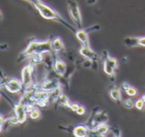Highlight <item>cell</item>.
Returning <instances> with one entry per match:
<instances>
[{"instance_id":"f1b7e54d","label":"cell","mask_w":145,"mask_h":137,"mask_svg":"<svg viewBox=\"0 0 145 137\" xmlns=\"http://www.w3.org/2000/svg\"><path fill=\"white\" fill-rule=\"evenodd\" d=\"M138 43L140 46L145 47V37H140L138 40Z\"/></svg>"},{"instance_id":"cb8c5ba5","label":"cell","mask_w":145,"mask_h":137,"mask_svg":"<svg viewBox=\"0 0 145 137\" xmlns=\"http://www.w3.org/2000/svg\"><path fill=\"white\" fill-rule=\"evenodd\" d=\"M135 107H136L137 109L142 110V109L144 108V100H143V99L138 100V101H136V103H135Z\"/></svg>"},{"instance_id":"4dcf8cb0","label":"cell","mask_w":145,"mask_h":137,"mask_svg":"<svg viewBox=\"0 0 145 137\" xmlns=\"http://www.w3.org/2000/svg\"><path fill=\"white\" fill-rule=\"evenodd\" d=\"M87 3H88V4L92 5V4H94V3H96V0H88Z\"/></svg>"},{"instance_id":"4fadbf2b","label":"cell","mask_w":145,"mask_h":137,"mask_svg":"<svg viewBox=\"0 0 145 137\" xmlns=\"http://www.w3.org/2000/svg\"><path fill=\"white\" fill-rule=\"evenodd\" d=\"M95 135L98 136H105L109 131H110V127L105 124H99L95 126V129L92 130Z\"/></svg>"},{"instance_id":"d6986e66","label":"cell","mask_w":145,"mask_h":137,"mask_svg":"<svg viewBox=\"0 0 145 137\" xmlns=\"http://www.w3.org/2000/svg\"><path fill=\"white\" fill-rule=\"evenodd\" d=\"M31 64H32V65H37V64H39V63L44 61L43 54H35V55H31Z\"/></svg>"},{"instance_id":"30bf717a","label":"cell","mask_w":145,"mask_h":137,"mask_svg":"<svg viewBox=\"0 0 145 137\" xmlns=\"http://www.w3.org/2000/svg\"><path fill=\"white\" fill-rule=\"evenodd\" d=\"M80 54L85 57L86 59H88V60H91V61H97L99 56L97 55V53H95L92 49L91 47H85V46H82L80 49Z\"/></svg>"},{"instance_id":"d4e9b609","label":"cell","mask_w":145,"mask_h":137,"mask_svg":"<svg viewBox=\"0 0 145 137\" xmlns=\"http://www.w3.org/2000/svg\"><path fill=\"white\" fill-rule=\"evenodd\" d=\"M93 61H91V60H88L87 59V61H85L82 64V67H85V68H91L92 66H93Z\"/></svg>"},{"instance_id":"2e32d148","label":"cell","mask_w":145,"mask_h":137,"mask_svg":"<svg viewBox=\"0 0 145 137\" xmlns=\"http://www.w3.org/2000/svg\"><path fill=\"white\" fill-rule=\"evenodd\" d=\"M62 90L60 88V86L57 87L56 89L53 90L52 91L49 92V97H48V101L49 102H55L57 101V100L59 99V97L62 95Z\"/></svg>"},{"instance_id":"44dd1931","label":"cell","mask_w":145,"mask_h":137,"mask_svg":"<svg viewBox=\"0 0 145 137\" xmlns=\"http://www.w3.org/2000/svg\"><path fill=\"white\" fill-rule=\"evenodd\" d=\"M29 115H30V118H31V119H37L40 118L41 113H40V110H39V109L34 108V109L29 113Z\"/></svg>"},{"instance_id":"f546056e","label":"cell","mask_w":145,"mask_h":137,"mask_svg":"<svg viewBox=\"0 0 145 137\" xmlns=\"http://www.w3.org/2000/svg\"><path fill=\"white\" fill-rule=\"evenodd\" d=\"M130 86H131V85H130L127 82H123V83H122V89H123L125 91H126Z\"/></svg>"},{"instance_id":"484cf974","label":"cell","mask_w":145,"mask_h":137,"mask_svg":"<svg viewBox=\"0 0 145 137\" xmlns=\"http://www.w3.org/2000/svg\"><path fill=\"white\" fill-rule=\"evenodd\" d=\"M78 115H83V114H85V113H86V109H85V107H82V106H80L79 107V108L77 109V111L76 112Z\"/></svg>"},{"instance_id":"7c38bea8","label":"cell","mask_w":145,"mask_h":137,"mask_svg":"<svg viewBox=\"0 0 145 137\" xmlns=\"http://www.w3.org/2000/svg\"><path fill=\"white\" fill-rule=\"evenodd\" d=\"M90 133L89 129L85 125H77L73 130V135L76 137H85Z\"/></svg>"},{"instance_id":"6da1fadb","label":"cell","mask_w":145,"mask_h":137,"mask_svg":"<svg viewBox=\"0 0 145 137\" xmlns=\"http://www.w3.org/2000/svg\"><path fill=\"white\" fill-rule=\"evenodd\" d=\"M35 8L38 10L39 14H41V16L46 20H56L59 21L60 23H62L64 26H65L66 27H68L71 31H72L73 32L76 33V32L77 30H76L75 28H73L56 10H54V9H52L51 7H49L48 5L45 4L44 3H42L41 0H31V2Z\"/></svg>"},{"instance_id":"e0dca14e","label":"cell","mask_w":145,"mask_h":137,"mask_svg":"<svg viewBox=\"0 0 145 137\" xmlns=\"http://www.w3.org/2000/svg\"><path fill=\"white\" fill-rule=\"evenodd\" d=\"M138 40L139 38H135V37H127L125 38L124 42L126 43V45L129 46V47H135V46H138Z\"/></svg>"},{"instance_id":"4316f807","label":"cell","mask_w":145,"mask_h":137,"mask_svg":"<svg viewBox=\"0 0 145 137\" xmlns=\"http://www.w3.org/2000/svg\"><path fill=\"white\" fill-rule=\"evenodd\" d=\"M100 29V26L99 25H96V26H90L87 29H85L87 32H93V31H97V30H99Z\"/></svg>"},{"instance_id":"83f0119b","label":"cell","mask_w":145,"mask_h":137,"mask_svg":"<svg viewBox=\"0 0 145 137\" xmlns=\"http://www.w3.org/2000/svg\"><path fill=\"white\" fill-rule=\"evenodd\" d=\"M79 107H80V105H78L77 103H71V106H70V108H71L72 111L76 112V111H77V109L79 108Z\"/></svg>"},{"instance_id":"52a82bcc","label":"cell","mask_w":145,"mask_h":137,"mask_svg":"<svg viewBox=\"0 0 145 137\" xmlns=\"http://www.w3.org/2000/svg\"><path fill=\"white\" fill-rule=\"evenodd\" d=\"M14 113H15V116L18 119L19 124H23L24 122H25L28 113H27V111L25 109V106L24 104L20 102L17 105H15Z\"/></svg>"},{"instance_id":"ac0fdd59","label":"cell","mask_w":145,"mask_h":137,"mask_svg":"<svg viewBox=\"0 0 145 137\" xmlns=\"http://www.w3.org/2000/svg\"><path fill=\"white\" fill-rule=\"evenodd\" d=\"M110 97L115 100L116 101H121V90L119 88L117 87H115L113 88L110 91Z\"/></svg>"},{"instance_id":"277c9868","label":"cell","mask_w":145,"mask_h":137,"mask_svg":"<svg viewBox=\"0 0 145 137\" xmlns=\"http://www.w3.org/2000/svg\"><path fill=\"white\" fill-rule=\"evenodd\" d=\"M118 61L116 58L110 57L108 55L105 56V59L104 61V71L105 72L110 76L115 74V69L117 67Z\"/></svg>"},{"instance_id":"9a60e30c","label":"cell","mask_w":145,"mask_h":137,"mask_svg":"<svg viewBox=\"0 0 145 137\" xmlns=\"http://www.w3.org/2000/svg\"><path fill=\"white\" fill-rule=\"evenodd\" d=\"M51 46L54 52H59V51L63 50L65 48L62 40L58 37L53 38V40L51 41Z\"/></svg>"},{"instance_id":"8992f818","label":"cell","mask_w":145,"mask_h":137,"mask_svg":"<svg viewBox=\"0 0 145 137\" xmlns=\"http://www.w3.org/2000/svg\"><path fill=\"white\" fill-rule=\"evenodd\" d=\"M5 88L10 93H19L23 89V84L17 78H10L6 82Z\"/></svg>"},{"instance_id":"7a4b0ae2","label":"cell","mask_w":145,"mask_h":137,"mask_svg":"<svg viewBox=\"0 0 145 137\" xmlns=\"http://www.w3.org/2000/svg\"><path fill=\"white\" fill-rule=\"evenodd\" d=\"M67 7L70 13V15L73 21L75 22L77 29H82V14L79 9V5L76 0H68L67 1Z\"/></svg>"},{"instance_id":"5bb4252c","label":"cell","mask_w":145,"mask_h":137,"mask_svg":"<svg viewBox=\"0 0 145 137\" xmlns=\"http://www.w3.org/2000/svg\"><path fill=\"white\" fill-rule=\"evenodd\" d=\"M108 121V115L105 112H99L98 113L94 119H93V125L96 126L99 124H104V123H106Z\"/></svg>"},{"instance_id":"3957f363","label":"cell","mask_w":145,"mask_h":137,"mask_svg":"<svg viewBox=\"0 0 145 137\" xmlns=\"http://www.w3.org/2000/svg\"><path fill=\"white\" fill-rule=\"evenodd\" d=\"M33 68H34L33 65L30 63L29 65L25 66L21 71V82L25 89H27L33 84L32 82Z\"/></svg>"},{"instance_id":"d6a6232c","label":"cell","mask_w":145,"mask_h":137,"mask_svg":"<svg viewBox=\"0 0 145 137\" xmlns=\"http://www.w3.org/2000/svg\"><path fill=\"white\" fill-rule=\"evenodd\" d=\"M26 1H28V2H31V0H26Z\"/></svg>"},{"instance_id":"8fae6325","label":"cell","mask_w":145,"mask_h":137,"mask_svg":"<svg viewBox=\"0 0 145 137\" xmlns=\"http://www.w3.org/2000/svg\"><path fill=\"white\" fill-rule=\"evenodd\" d=\"M54 72L59 75V76H64L65 72H66V64L59 60V59H56L54 62Z\"/></svg>"},{"instance_id":"603a6c76","label":"cell","mask_w":145,"mask_h":137,"mask_svg":"<svg viewBox=\"0 0 145 137\" xmlns=\"http://www.w3.org/2000/svg\"><path fill=\"white\" fill-rule=\"evenodd\" d=\"M126 93H127L129 96H136V95H137L138 91H137V90H136L134 87L130 86V87L126 90Z\"/></svg>"},{"instance_id":"9c48e42d","label":"cell","mask_w":145,"mask_h":137,"mask_svg":"<svg viewBox=\"0 0 145 137\" xmlns=\"http://www.w3.org/2000/svg\"><path fill=\"white\" fill-rule=\"evenodd\" d=\"M76 37L77 38V39L81 42V43L82 44V46L85 47H90V43H89V39H88V33L85 29H78L76 32Z\"/></svg>"},{"instance_id":"7402d4cb","label":"cell","mask_w":145,"mask_h":137,"mask_svg":"<svg viewBox=\"0 0 145 137\" xmlns=\"http://www.w3.org/2000/svg\"><path fill=\"white\" fill-rule=\"evenodd\" d=\"M122 104H123V106H124L126 108H127V109H131V108H133V107L135 106V104L133 103V101L131 99H127V100H125V101L122 102Z\"/></svg>"},{"instance_id":"1f68e13d","label":"cell","mask_w":145,"mask_h":137,"mask_svg":"<svg viewBox=\"0 0 145 137\" xmlns=\"http://www.w3.org/2000/svg\"><path fill=\"white\" fill-rule=\"evenodd\" d=\"M142 99L144 100V101L145 102V95H144V96H143V98H142Z\"/></svg>"},{"instance_id":"ba28073f","label":"cell","mask_w":145,"mask_h":137,"mask_svg":"<svg viewBox=\"0 0 145 137\" xmlns=\"http://www.w3.org/2000/svg\"><path fill=\"white\" fill-rule=\"evenodd\" d=\"M59 86H60V83L57 79H51V80H45L44 82H42L39 89L50 92Z\"/></svg>"},{"instance_id":"ffe728a7","label":"cell","mask_w":145,"mask_h":137,"mask_svg":"<svg viewBox=\"0 0 145 137\" xmlns=\"http://www.w3.org/2000/svg\"><path fill=\"white\" fill-rule=\"evenodd\" d=\"M56 102H58L59 105H61V106H64V107H70V106H71V101H70V100H69V98L66 96H65V95H61L59 97V99L57 100V101Z\"/></svg>"},{"instance_id":"5b68a950","label":"cell","mask_w":145,"mask_h":137,"mask_svg":"<svg viewBox=\"0 0 145 137\" xmlns=\"http://www.w3.org/2000/svg\"><path fill=\"white\" fill-rule=\"evenodd\" d=\"M38 44H39V41H31L27 48L20 54V58L18 59V61L20 59V61L22 60H25L28 57H31V55L37 54V47H38Z\"/></svg>"}]
</instances>
